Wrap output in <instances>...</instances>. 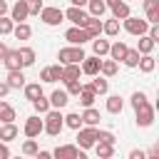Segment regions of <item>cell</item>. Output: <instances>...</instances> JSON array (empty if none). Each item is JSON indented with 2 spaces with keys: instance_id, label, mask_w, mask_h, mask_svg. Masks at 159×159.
Wrapping results in <instances>:
<instances>
[{
  "instance_id": "cell-1",
  "label": "cell",
  "mask_w": 159,
  "mask_h": 159,
  "mask_svg": "<svg viewBox=\"0 0 159 159\" xmlns=\"http://www.w3.org/2000/svg\"><path fill=\"white\" fill-rule=\"evenodd\" d=\"M65 129V119H62V112L60 109H47L45 112V119H42V132L50 134V137H60V132Z\"/></svg>"
},
{
  "instance_id": "cell-2",
  "label": "cell",
  "mask_w": 159,
  "mask_h": 159,
  "mask_svg": "<svg viewBox=\"0 0 159 159\" xmlns=\"http://www.w3.org/2000/svg\"><path fill=\"white\" fill-rule=\"evenodd\" d=\"M122 27L129 32V35H147V30H149V22L147 20H142V17H134V15H127L124 20H122Z\"/></svg>"
},
{
  "instance_id": "cell-3",
  "label": "cell",
  "mask_w": 159,
  "mask_h": 159,
  "mask_svg": "<svg viewBox=\"0 0 159 159\" xmlns=\"http://www.w3.org/2000/svg\"><path fill=\"white\" fill-rule=\"evenodd\" d=\"M57 60H60L62 65H70V62H82V60H84V50H82V45H70V47H62V50L57 52Z\"/></svg>"
},
{
  "instance_id": "cell-4",
  "label": "cell",
  "mask_w": 159,
  "mask_h": 159,
  "mask_svg": "<svg viewBox=\"0 0 159 159\" xmlns=\"http://www.w3.org/2000/svg\"><path fill=\"white\" fill-rule=\"evenodd\" d=\"M94 142H97V127L84 124V127L77 129V147H80V149H92Z\"/></svg>"
},
{
  "instance_id": "cell-5",
  "label": "cell",
  "mask_w": 159,
  "mask_h": 159,
  "mask_svg": "<svg viewBox=\"0 0 159 159\" xmlns=\"http://www.w3.org/2000/svg\"><path fill=\"white\" fill-rule=\"evenodd\" d=\"M37 15H40V20H42L45 25H50V27H57V25L65 20V10H60V7H52V5L42 7Z\"/></svg>"
},
{
  "instance_id": "cell-6",
  "label": "cell",
  "mask_w": 159,
  "mask_h": 159,
  "mask_svg": "<svg viewBox=\"0 0 159 159\" xmlns=\"http://www.w3.org/2000/svg\"><path fill=\"white\" fill-rule=\"evenodd\" d=\"M52 157H57V159H84V149H80L77 144H62V147L52 149Z\"/></svg>"
},
{
  "instance_id": "cell-7",
  "label": "cell",
  "mask_w": 159,
  "mask_h": 159,
  "mask_svg": "<svg viewBox=\"0 0 159 159\" xmlns=\"http://www.w3.org/2000/svg\"><path fill=\"white\" fill-rule=\"evenodd\" d=\"M134 114H137V127H152L154 124V107L149 102H144L142 107H137Z\"/></svg>"
},
{
  "instance_id": "cell-8",
  "label": "cell",
  "mask_w": 159,
  "mask_h": 159,
  "mask_svg": "<svg viewBox=\"0 0 159 159\" xmlns=\"http://www.w3.org/2000/svg\"><path fill=\"white\" fill-rule=\"evenodd\" d=\"M87 17H89V12H87L84 7L72 5V7H67V10H65V20H70V22H72V25H77V27H84Z\"/></svg>"
},
{
  "instance_id": "cell-9",
  "label": "cell",
  "mask_w": 159,
  "mask_h": 159,
  "mask_svg": "<svg viewBox=\"0 0 159 159\" xmlns=\"http://www.w3.org/2000/svg\"><path fill=\"white\" fill-rule=\"evenodd\" d=\"M65 40H67L70 45H84V42H89L92 37H89V32H87L84 27H77V25H72V27L65 32Z\"/></svg>"
},
{
  "instance_id": "cell-10",
  "label": "cell",
  "mask_w": 159,
  "mask_h": 159,
  "mask_svg": "<svg viewBox=\"0 0 159 159\" xmlns=\"http://www.w3.org/2000/svg\"><path fill=\"white\" fill-rule=\"evenodd\" d=\"M22 132H25V137H40L42 134V119H40V114H32V117H27L25 119V127H22Z\"/></svg>"
},
{
  "instance_id": "cell-11",
  "label": "cell",
  "mask_w": 159,
  "mask_h": 159,
  "mask_svg": "<svg viewBox=\"0 0 159 159\" xmlns=\"http://www.w3.org/2000/svg\"><path fill=\"white\" fill-rule=\"evenodd\" d=\"M7 12H10L12 22H25V20L30 17V7H27V2H25V0H17Z\"/></svg>"
},
{
  "instance_id": "cell-12",
  "label": "cell",
  "mask_w": 159,
  "mask_h": 159,
  "mask_svg": "<svg viewBox=\"0 0 159 159\" xmlns=\"http://www.w3.org/2000/svg\"><path fill=\"white\" fill-rule=\"evenodd\" d=\"M99 57L97 55H92V57H87L84 55V60L80 62V70H82V75H87V77H94V75H99Z\"/></svg>"
},
{
  "instance_id": "cell-13",
  "label": "cell",
  "mask_w": 159,
  "mask_h": 159,
  "mask_svg": "<svg viewBox=\"0 0 159 159\" xmlns=\"http://www.w3.org/2000/svg\"><path fill=\"white\" fill-rule=\"evenodd\" d=\"M77 97H80V104H82V107H92L94 99H97V92H94L92 84H82V89H80Z\"/></svg>"
},
{
  "instance_id": "cell-14",
  "label": "cell",
  "mask_w": 159,
  "mask_h": 159,
  "mask_svg": "<svg viewBox=\"0 0 159 159\" xmlns=\"http://www.w3.org/2000/svg\"><path fill=\"white\" fill-rule=\"evenodd\" d=\"M7 70H22V62H20V52L17 50H7L5 52V57L0 60Z\"/></svg>"
},
{
  "instance_id": "cell-15",
  "label": "cell",
  "mask_w": 159,
  "mask_h": 159,
  "mask_svg": "<svg viewBox=\"0 0 159 159\" xmlns=\"http://www.w3.org/2000/svg\"><path fill=\"white\" fill-rule=\"evenodd\" d=\"M137 67H139V72H144V75H152L154 70H157V60H154V55L149 52V55H139V62H137Z\"/></svg>"
},
{
  "instance_id": "cell-16",
  "label": "cell",
  "mask_w": 159,
  "mask_h": 159,
  "mask_svg": "<svg viewBox=\"0 0 159 159\" xmlns=\"http://www.w3.org/2000/svg\"><path fill=\"white\" fill-rule=\"evenodd\" d=\"M82 70H80V62H70V65H62V80L60 82H70V80H80Z\"/></svg>"
},
{
  "instance_id": "cell-17",
  "label": "cell",
  "mask_w": 159,
  "mask_h": 159,
  "mask_svg": "<svg viewBox=\"0 0 159 159\" xmlns=\"http://www.w3.org/2000/svg\"><path fill=\"white\" fill-rule=\"evenodd\" d=\"M7 87L10 89H20V87H25V75H22V70H7Z\"/></svg>"
},
{
  "instance_id": "cell-18",
  "label": "cell",
  "mask_w": 159,
  "mask_h": 159,
  "mask_svg": "<svg viewBox=\"0 0 159 159\" xmlns=\"http://www.w3.org/2000/svg\"><path fill=\"white\" fill-rule=\"evenodd\" d=\"M67 102H70V94L65 89H55L50 94V107L52 109H62V107H67Z\"/></svg>"
},
{
  "instance_id": "cell-19",
  "label": "cell",
  "mask_w": 159,
  "mask_h": 159,
  "mask_svg": "<svg viewBox=\"0 0 159 159\" xmlns=\"http://www.w3.org/2000/svg\"><path fill=\"white\" fill-rule=\"evenodd\" d=\"M144 15L147 22H159V0H144Z\"/></svg>"
},
{
  "instance_id": "cell-20",
  "label": "cell",
  "mask_w": 159,
  "mask_h": 159,
  "mask_svg": "<svg viewBox=\"0 0 159 159\" xmlns=\"http://www.w3.org/2000/svg\"><path fill=\"white\" fill-rule=\"evenodd\" d=\"M127 50H129V47H127L122 40H117V42H112V45H109V52H107V55H109L114 62H122V60H124V55H127Z\"/></svg>"
},
{
  "instance_id": "cell-21",
  "label": "cell",
  "mask_w": 159,
  "mask_h": 159,
  "mask_svg": "<svg viewBox=\"0 0 159 159\" xmlns=\"http://www.w3.org/2000/svg\"><path fill=\"white\" fill-rule=\"evenodd\" d=\"M104 109H107L109 114H119V112L124 109V99H122L119 94H109L107 102H104Z\"/></svg>"
},
{
  "instance_id": "cell-22",
  "label": "cell",
  "mask_w": 159,
  "mask_h": 159,
  "mask_svg": "<svg viewBox=\"0 0 159 159\" xmlns=\"http://www.w3.org/2000/svg\"><path fill=\"white\" fill-rule=\"evenodd\" d=\"M17 134H20V129L15 127V122H2V127H0V139L2 142H12V139H17Z\"/></svg>"
},
{
  "instance_id": "cell-23",
  "label": "cell",
  "mask_w": 159,
  "mask_h": 159,
  "mask_svg": "<svg viewBox=\"0 0 159 159\" xmlns=\"http://www.w3.org/2000/svg\"><path fill=\"white\" fill-rule=\"evenodd\" d=\"M84 30L89 32V37H99V35H102V20L94 17V15H89L87 22H84Z\"/></svg>"
},
{
  "instance_id": "cell-24",
  "label": "cell",
  "mask_w": 159,
  "mask_h": 159,
  "mask_svg": "<svg viewBox=\"0 0 159 159\" xmlns=\"http://www.w3.org/2000/svg\"><path fill=\"white\" fill-rule=\"evenodd\" d=\"M80 117H82V124H89V127H97V124H99V119H102V117H99V112H97L94 107H84V112H82Z\"/></svg>"
},
{
  "instance_id": "cell-25",
  "label": "cell",
  "mask_w": 159,
  "mask_h": 159,
  "mask_svg": "<svg viewBox=\"0 0 159 159\" xmlns=\"http://www.w3.org/2000/svg\"><path fill=\"white\" fill-rule=\"evenodd\" d=\"M12 35H15V40H30V37H32V27H30L27 22H15Z\"/></svg>"
},
{
  "instance_id": "cell-26",
  "label": "cell",
  "mask_w": 159,
  "mask_h": 159,
  "mask_svg": "<svg viewBox=\"0 0 159 159\" xmlns=\"http://www.w3.org/2000/svg\"><path fill=\"white\" fill-rule=\"evenodd\" d=\"M154 47H157V42H154L149 35H139V42H137L139 55H149V52H154Z\"/></svg>"
},
{
  "instance_id": "cell-27",
  "label": "cell",
  "mask_w": 159,
  "mask_h": 159,
  "mask_svg": "<svg viewBox=\"0 0 159 159\" xmlns=\"http://www.w3.org/2000/svg\"><path fill=\"white\" fill-rule=\"evenodd\" d=\"M117 70H119V62H114L112 57L99 62V75H104V77H114V75H117Z\"/></svg>"
},
{
  "instance_id": "cell-28",
  "label": "cell",
  "mask_w": 159,
  "mask_h": 159,
  "mask_svg": "<svg viewBox=\"0 0 159 159\" xmlns=\"http://www.w3.org/2000/svg\"><path fill=\"white\" fill-rule=\"evenodd\" d=\"M119 27H122V25H119V20H117V17H109V20H104V22H102V32H104V35H109V37H117V35H119Z\"/></svg>"
},
{
  "instance_id": "cell-29",
  "label": "cell",
  "mask_w": 159,
  "mask_h": 159,
  "mask_svg": "<svg viewBox=\"0 0 159 159\" xmlns=\"http://www.w3.org/2000/svg\"><path fill=\"white\" fill-rule=\"evenodd\" d=\"M94 152H97L99 159H109L114 154V144H109V142H94Z\"/></svg>"
},
{
  "instance_id": "cell-30",
  "label": "cell",
  "mask_w": 159,
  "mask_h": 159,
  "mask_svg": "<svg viewBox=\"0 0 159 159\" xmlns=\"http://www.w3.org/2000/svg\"><path fill=\"white\" fill-rule=\"evenodd\" d=\"M87 10H89V15H94V17H102L104 12H107V5H104V0H87V5H84Z\"/></svg>"
},
{
  "instance_id": "cell-31",
  "label": "cell",
  "mask_w": 159,
  "mask_h": 159,
  "mask_svg": "<svg viewBox=\"0 0 159 159\" xmlns=\"http://www.w3.org/2000/svg\"><path fill=\"white\" fill-rule=\"evenodd\" d=\"M17 52H20V62H22V67H32V65H35V50H32V47L25 45V47H20Z\"/></svg>"
},
{
  "instance_id": "cell-32",
  "label": "cell",
  "mask_w": 159,
  "mask_h": 159,
  "mask_svg": "<svg viewBox=\"0 0 159 159\" xmlns=\"http://www.w3.org/2000/svg\"><path fill=\"white\" fill-rule=\"evenodd\" d=\"M92 52H94L97 57H104V55L109 52V42H107V40H99V37H92Z\"/></svg>"
},
{
  "instance_id": "cell-33",
  "label": "cell",
  "mask_w": 159,
  "mask_h": 159,
  "mask_svg": "<svg viewBox=\"0 0 159 159\" xmlns=\"http://www.w3.org/2000/svg\"><path fill=\"white\" fill-rule=\"evenodd\" d=\"M89 84L94 87V92H97V94H107V89H109V82H107V77H104V75H94V80H92Z\"/></svg>"
},
{
  "instance_id": "cell-34",
  "label": "cell",
  "mask_w": 159,
  "mask_h": 159,
  "mask_svg": "<svg viewBox=\"0 0 159 159\" xmlns=\"http://www.w3.org/2000/svg\"><path fill=\"white\" fill-rule=\"evenodd\" d=\"M22 89H25V99H30V102L42 94V84H40V82H30V84H25Z\"/></svg>"
},
{
  "instance_id": "cell-35",
  "label": "cell",
  "mask_w": 159,
  "mask_h": 159,
  "mask_svg": "<svg viewBox=\"0 0 159 159\" xmlns=\"http://www.w3.org/2000/svg\"><path fill=\"white\" fill-rule=\"evenodd\" d=\"M109 10H112V17H117V20H124L127 15H132V10H129V5H127L124 0H122V2H117L114 7H109Z\"/></svg>"
},
{
  "instance_id": "cell-36",
  "label": "cell",
  "mask_w": 159,
  "mask_h": 159,
  "mask_svg": "<svg viewBox=\"0 0 159 159\" xmlns=\"http://www.w3.org/2000/svg\"><path fill=\"white\" fill-rule=\"evenodd\" d=\"M0 122H15V109L5 99H0Z\"/></svg>"
},
{
  "instance_id": "cell-37",
  "label": "cell",
  "mask_w": 159,
  "mask_h": 159,
  "mask_svg": "<svg viewBox=\"0 0 159 159\" xmlns=\"http://www.w3.org/2000/svg\"><path fill=\"white\" fill-rule=\"evenodd\" d=\"M62 119H65V127H70V129H75V132L82 127V117H80L77 112H70V114H65Z\"/></svg>"
},
{
  "instance_id": "cell-38",
  "label": "cell",
  "mask_w": 159,
  "mask_h": 159,
  "mask_svg": "<svg viewBox=\"0 0 159 159\" xmlns=\"http://www.w3.org/2000/svg\"><path fill=\"white\" fill-rule=\"evenodd\" d=\"M32 107H35V112H37V114H45V112L50 109V99H47L45 94H40L37 99H32Z\"/></svg>"
},
{
  "instance_id": "cell-39",
  "label": "cell",
  "mask_w": 159,
  "mask_h": 159,
  "mask_svg": "<svg viewBox=\"0 0 159 159\" xmlns=\"http://www.w3.org/2000/svg\"><path fill=\"white\" fill-rule=\"evenodd\" d=\"M37 149H40V147H37V142H35L32 137H27V139H25V144H22V154H25V157H35V154H37Z\"/></svg>"
},
{
  "instance_id": "cell-40",
  "label": "cell",
  "mask_w": 159,
  "mask_h": 159,
  "mask_svg": "<svg viewBox=\"0 0 159 159\" xmlns=\"http://www.w3.org/2000/svg\"><path fill=\"white\" fill-rule=\"evenodd\" d=\"M127 67H137V62H139V50H127V55H124V60H122Z\"/></svg>"
},
{
  "instance_id": "cell-41",
  "label": "cell",
  "mask_w": 159,
  "mask_h": 159,
  "mask_svg": "<svg viewBox=\"0 0 159 159\" xmlns=\"http://www.w3.org/2000/svg\"><path fill=\"white\" fill-rule=\"evenodd\" d=\"M12 27H15L12 17H5V15H0V35H12Z\"/></svg>"
},
{
  "instance_id": "cell-42",
  "label": "cell",
  "mask_w": 159,
  "mask_h": 159,
  "mask_svg": "<svg viewBox=\"0 0 159 159\" xmlns=\"http://www.w3.org/2000/svg\"><path fill=\"white\" fill-rule=\"evenodd\" d=\"M65 84H67V89H65V92H67L70 97H77V94H80V89H82V82H80V80H70V82H65Z\"/></svg>"
},
{
  "instance_id": "cell-43",
  "label": "cell",
  "mask_w": 159,
  "mask_h": 159,
  "mask_svg": "<svg viewBox=\"0 0 159 159\" xmlns=\"http://www.w3.org/2000/svg\"><path fill=\"white\" fill-rule=\"evenodd\" d=\"M144 102H149L144 92H134V94H132V107H134V109H137V107H142Z\"/></svg>"
},
{
  "instance_id": "cell-44",
  "label": "cell",
  "mask_w": 159,
  "mask_h": 159,
  "mask_svg": "<svg viewBox=\"0 0 159 159\" xmlns=\"http://www.w3.org/2000/svg\"><path fill=\"white\" fill-rule=\"evenodd\" d=\"M97 142H109V144H114L117 139H114V134H112V132H104V129H97Z\"/></svg>"
},
{
  "instance_id": "cell-45",
  "label": "cell",
  "mask_w": 159,
  "mask_h": 159,
  "mask_svg": "<svg viewBox=\"0 0 159 159\" xmlns=\"http://www.w3.org/2000/svg\"><path fill=\"white\" fill-rule=\"evenodd\" d=\"M27 2V7H30V15H37L45 5H42V0H25Z\"/></svg>"
},
{
  "instance_id": "cell-46",
  "label": "cell",
  "mask_w": 159,
  "mask_h": 159,
  "mask_svg": "<svg viewBox=\"0 0 159 159\" xmlns=\"http://www.w3.org/2000/svg\"><path fill=\"white\" fill-rule=\"evenodd\" d=\"M50 70H52V80L55 82L62 80V65H50Z\"/></svg>"
},
{
  "instance_id": "cell-47",
  "label": "cell",
  "mask_w": 159,
  "mask_h": 159,
  "mask_svg": "<svg viewBox=\"0 0 159 159\" xmlns=\"http://www.w3.org/2000/svg\"><path fill=\"white\" fill-rule=\"evenodd\" d=\"M0 159H10V147H7V142H2V139H0Z\"/></svg>"
},
{
  "instance_id": "cell-48",
  "label": "cell",
  "mask_w": 159,
  "mask_h": 159,
  "mask_svg": "<svg viewBox=\"0 0 159 159\" xmlns=\"http://www.w3.org/2000/svg\"><path fill=\"white\" fill-rule=\"evenodd\" d=\"M40 80H42V82H55V80H52V70H50V67H45V70L40 72Z\"/></svg>"
},
{
  "instance_id": "cell-49",
  "label": "cell",
  "mask_w": 159,
  "mask_h": 159,
  "mask_svg": "<svg viewBox=\"0 0 159 159\" xmlns=\"http://www.w3.org/2000/svg\"><path fill=\"white\" fill-rule=\"evenodd\" d=\"M144 157H147V154H144L142 149H132V152H129V159H144Z\"/></svg>"
},
{
  "instance_id": "cell-50",
  "label": "cell",
  "mask_w": 159,
  "mask_h": 159,
  "mask_svg": "<svg viewBox=\"0 0 159 159\" xmlns=\"http://www.w3.org/2000/svg\"><path fill=\"white\" fill-rule=\"evenodd\" d=\"M37 159H50L52 157V152H45V149H37V154H35Z\"/></svg>"
},
{
  "instance_id": "cell-51",
  "label": "cell",
  "mask_w": 159,
  "mask_h": 159,
  "mask_svg": "<svg viewBox=\"0 0 159 159\" xmlns=\"http://www.w3.org/2000/svg\"><path fill=\"white\" fill-rule=\"evenodd\" d=\"M7 92H10L7 82H0V99H2V97H7Z\"/></svg>"
},
{
  "instance_id": "cell-52",
  "label": "cell",
  "mask_w": 159,
  "mask_h": 159,
  "mask_svg": "<svg viewBox=\"0 0 159 159\" xmlns=\"http://www.w3.org/2000/svg\"><path fill=\"white\" fill-rule=\"evenodd\" d=\"M7 10H10V5L5 0H0V15H7Z\"/></svg>"
},
{
  "instance_id": "cell-53",
  "label": "cell",
  "mask_w": 159,
  "mask_h": 159,
  "mask_svg": "<svg viewBox=\"0 0 159 159\" xmlns=\"http://www.w3.org/2000/svg\"><path fill=\"white\" fill-rule=\"evenodd\" d=\"M7 50H10V47H7V45H5V42H2V40H0V60H2V57H5V52H7Z\"/></svg>"
},
{
  "instance_id": "cell-54",
  "label": "cell",
  "mask_w": 159,
  "mask_h": 159,
  "mask_svg": "<svg viewBox=\"0 0 159 159\" xmlns=\"http://www.w3.org/2000/svg\"><path fill=\"white\" fill-rule=\"evenodd\" d=\"M117 2H122V0H104V5H107V10H109V7H114Z\"/></svg>"
},
{
  "instance_id": "cell-55",
  "label": "cell",
  "mask_w": 159,
  "mask_h": 159,
  "mask_svg": "<svg viewBox=\"0 0 159 159\" xmlns=\"http://www.w3.org/2000/svg\"><path fill=\"white\" fill-rule=\"evenodd\" d=\"M70 2H72V5H77V7H84V5H87V0H70Z\"/></svg>"
}]
</instances>
